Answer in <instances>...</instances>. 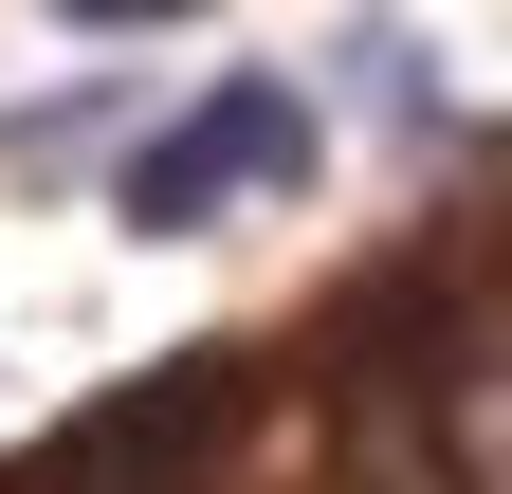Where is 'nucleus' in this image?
I'll use <instances>...</instances> for the list:
<instances>
[{
  "instance_id": "obj_1",
  "label": "nucleus",
  "mask_w": 512,
  "mask_h": 494,
  "mask_svg": "<svg viewBox=\"0 0 512 494\" xmlns=\"http://www.w3.org/2000/svg\"><path fill=\"white\" fill-rule=\"evenodd\" d=\"M256 183H311V92H293V74H220L183 129H147V147H128V183H110V202L147 220V238H202L220 202H256Z\"/></svg>"
},
{
  "instance_id": "obj_2",
  "label": "nucleus",
  "mask_w": 512,
  "mask_h": 494,
  "mask_svg": "<svg viewBox=\"0 0 512 494\" xmlns=\"http://www.w3.org/2000/svg\"><path fill=\"white\" fill-rule=\"evenodd\" d=\"M348 494H458L439 440H421V403H366V421H348Z\"/></svg>"
},
{
  "instance_id": "obj_3",
  "label": "nucleus",
  "mask_w": 512,
  "mask_h": 494,
  "mask_svg": "<svg viewBox=\"0 0 512 494\" xmlns=\"http://www.w3.org/2000/svg\"><path fill=\"white\" fill-rule=\"evenodd\" d=\"M55 19H183V0H55Z\"/></svg>"
}]
</instances>
